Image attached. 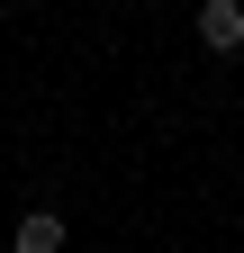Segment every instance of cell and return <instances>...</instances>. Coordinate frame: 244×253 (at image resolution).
<instances>
[{
    "label": "cell",
    "mask_w": 244,
    "mask_h": 253,
    "mask_svg": "<svg viewBox=\"0 0 244 253\" xmlns=\"http://www.w3.org/2000/svg\"><path fill=\"white\" fill-rule=\"evenodd\" d=\"M199 45H217V54L244 45V0H199Z\"/></svg>",
    "instance_id": "1"
},
{
    "label": "cell",
    "mask_w": 244,
    "mask_h": 253,
    "mask_svg": "<svg viewBox=\"0 0 244 253\" xmlns=\"http://www.w3.org/2000/svg\"><path fill=\"white\" fill-rule=\"evenodd\" d=\"M9 253H64V217H54V208H27L18 235H9Z\"/></svg>",
    "instance_id": "2"
}]
</instances>
